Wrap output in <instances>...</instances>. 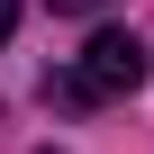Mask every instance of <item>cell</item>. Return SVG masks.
<instances>
[{"instance_id":"1","label":"cell","mask_w":154,"mask_h":154,"mask_svg":"<svg viewBox=\"0 0 154 154\" xmlns=\"http://www.w3.org/2000/svg\"><path fill=\"white\" fill-rule=\"evenodd\" d=\"M127 91H145V36L136 27H100L63 72H45L54 109H100V100H127Z\"/></svg>"},{"instance_id":"2","label":"cell","mask_w":154,"mask_h":154,"mask_svg":"<svg viewBox=\"0 0 154 154\" xmlns=\"http://www.w3.org/2000/svg\"><path fill=\"white\" fill-rule=\"evenodd\" d=\"M54 9H63V18H100L109 0H54Z\"/></svg>"},{"instance_id":"3","label":"cell","mask_w":154,"mask_h":154,"mask_svg":"<svg viewBox=\"0 0 154 154\" xmlns=\"http://www.w3.org/2000/svg\"><path fill=\"white\" fill-rule=\"evenodd\" d=\"M18 36V0H0V45H9Z\"/></svg>"}]
</instances>
